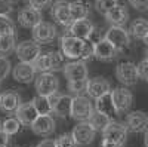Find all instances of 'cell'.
Segmentation results:
<instances>
[{
	"mask_svg": "<svg viewBox=\"0 0 148 147\" xmlns=\"http://www.w3.org/2000/svg\"><path fill=\"white\" fill-rule=\"evenodd\" d=\"M144 42H145V45H147V46H148V37H147V39H145V40H144Z\"/></svg>",
	"mask_w": 148,
	"mask_h": 147,
	"instance_id": "bcb514c9",
	"label": "cell"
},
{
	"mask_svg": "<svg viewBox=\"0 0 148 147\" xmlns=\"http://www.w3.org/2000/svg\"><path fill=\"white\" fill-rule=\"evenodd\" d=\"M12 10H14L12 0H0V15H9Z\"/></svg>",
	"mask_w": 148,
	"mask_h": 147,
	"instance_id": "74e56055",
	"label": "cell"
},
{
	"mask_svg": "<svg viewBox=\"0 0 148 147\" xmlns=\"http://www.w3.org/2000/svg\"><path fill=\"white\" fill-rule=\"evenodd\" d=\"M101 147H121V146H119V144H116V143H111V141H107V140H102Z\"/></svg>",
	"mask_w": 148,
	"mask_h": 147,
	"instance_id": "ee69618b",
	"label": "cell"
},
{
	"mask_svg": "<svg viewBox=\"0 0 148 147\" xmlns=\"http://www.w3.org/2000/svg\"><path fill=\"white\" fill-rule=\"evenodd\" d=\"M88 80H71V82H68V91L74 97L83 95L86 92V89H88Z\"/></svg>",
	"mask_w": 148,
	"mask_h": 147,
	"instance_id": "d6a6232c",
	"label": "cell"
},
{
	"mask_svg": "<svg viewBox=\"0 0 148 147\" xmlns=\"http://www.w3.org/2000/svg\"><path fill=\"white\" fill-rule=\"evenodd\" d=\"M42 21H43L42 19V10L33 8L31 5L22 8L18 14V22L24 28H34Z\"/></svg>",
	"mask_w": 148,
	"mask_h": 147,
	"instance_id": "7c38bea8",
	"label": "cell"
},
{
	"mask_svg": "<svg viewBox=\"0 0 148 147\" xmlns=\"http://www.w3.org/2000/svg\"><path fill=\"white\" fill-rule=\"evenodd\" d=\"M110 91H111V85L104 77H93V79L88 80V89H86V94H88L90 98H93V100L105 95Z\"/></svg>",
	"mask_w": 148,
	"mask_h": 147,
	"instance_id": "ac0fdd59",
	"label": "cell"
},
{
	"mask_svg": "<svg viewBox=\"0 0 148 147\" xmlns=\"http://www.w3.org/2000/svg\"><path fill=\"white\" fill-rule=\"evenodd\" d=\"M68 33L76 36V37H79V39L90 40L92 34L95 33V27L88 18L86 19H77V21L71 22V26L68 27Z\"/></svg>",
	"mask_w": 148,
	"mask_h": 147,
	"instance_id": "9a60e30c",
	"label": "cell"
},
{
	"mask_svg": "<svg viewBox=\"0 0 148 147\" xmlns=\"http://www.w3.org/2000/svg\"><path fill=\"white\" fill-rule=\"evenodd\" d=\"M88 40L79 39L73 34H65L61 37V52L70 59H82Z\"/></svg>",
	"mask_w": 148,
	"mask_h": 147,
	"instance_id": "6da1fadb",
	"label": "cell"
},
{
	"mask_svg": "<svg viewBox=\"0 0 148 147\" xmlns=\"http://www.w3.org/2000/svg\"><path fill=\"white\" fill-rule=\"evenodd\" d=\"M93 113V104L89 101L88 97L77 95L73 97V106H71V117L79 122H88Z\"/></svg>",
	"mask_w": 148,
	"mask_h": 147,
	"instance_id": "7a4b0ae2",
	"label": "cell"
},
{
	"mask_svg": "<svg viewBox=\"0 0 148 147\" xmlns=\"http://www.w3.org/2000/svg\"><path fill=\"white\" fill-rule=\"evenodd\" d=\"M145 144H147V147H148V132H147V135H145Z\"/></svg>",
	"mask_w": 148,
	"mask_h": 147,
	"instance_id": "f6af8a7d",
	"label": "cell"
},
{
	"mask_svg": "<svg viewBox=\"0 0 148 147\" xmlns=\"http://www.w3.org/2000/svg\"><path fill=\"white\" fill-rule=\"evenodd\" d=\"M19 106H21V98L16 92L8 91L0 95V110L2 112H6V113L16 112Z\"/></svg>",
	"mask_w": 148,
	"mask_h": 147,
	"instance_id": "603a6c76",
	"label": "cell"
},
{
	"mask_svg": "<svg viewBox=\"0 0 148 147\" xmlns=\"http://www.w3.org/2000/svg\"><path fill=\"white\" fill-rule=\"evenodd\" d=\"M95 110H98V112H101L107 116H110L111 119H113V116L119 115L117 108L114 106V101H113V95H111V91L107 92L105 95L96 98V103H95Z\"/></svg>",
	"mask_w": 148,
	"mask_h": 147,
	"instance_id": "7402d4cb",
	"label": "cell"
},
{
	"mask_svg": "<svg viewBox=\"0 0 148 147\" xmlns=\"http://www.w3.org/2000/svg\"><path fill=\"white\" fill-rule=\"evenodd\" d=\"M30 2V5L33 6V8H36V9H45L46 6H49L51 5V2L52 0H28Z\"/></svg>",
	"mask_w": 148,
	"mask_h": 147,
	"instance_id": "60d3db41",
	"label": "cell"
},
{
	"mask_svg": "<svg viewBox=\"0 0 148 147\" xmlns=\"http://www.w3.org/2000/svg\"><path fill=\"white\" fill-rule=\"evenodd\" d=\"M76 141L73 138V134H62L56 138V147H76Z\"/></svg>",
	"mask_w": 148,
	"mask_h": 147,
	"instance_id": "d590c367",
	"label": "cell"
},
{
	"mask_svg": "<svg viewBox=\"0 0 148 147\" xmlns=\"http://www.w3.org/2000/svg\"><path fill=\"white\" fill-rule=\"evenodd\" d=\"M10 73V61L6 58V55H0V82Z\"/></svg>",
	"mask_w": 148,
	"mask_h": 147,
	"instance_id": "8d00e7d4",
	"label": "cell"
},
{
	"mask_svg": "<svg viewBox=\"0 0 148 147\" xmlns=\"http://www.w3.org/2000/svg\"><path fill=\"white\" fill-rule=\"evenodd\" d=\"M31 30H33V40H36L39 45H47L53 42L56 37V27L52 22L42 21Z\"/></svg>",
	"mask_w": 148,
	"mask_h": 147,
	"instance_id": "5b68a950",
	"label": "cell"
},
{
	"mask_svg": "<svg viewBox=\"0 0 148 147\" xmlns=\"http://www.w3.org/2000/svg\"><path fill=\"white\" fill-rule=\"evenodd\" d=\"M15 33V22L9 18V15H0V36Z\"/></svg>",
	"mask_w": 148,
	"mask_h": 147,
	"instance_id": "836d02e7",
	"label": "cell"
},
{
	"mask_svg": "<svg viewBox=\"0 0 148 147\" xmlns=\"http://www.w3.org/2000/svg\"><path fill=\"white\" fill-rule=\"evenodd\" d=\"M130 6H133L138 10H147L148 9V0H129Z\"/></svg>",
	"mask_w": 148,
	"mask_h": 147,
	"instance_id": "ab89813d",
	"label": "cell"
},
{
	"mask_svg": "<svg viewBox=\"0 0 148 147\" xmlns=\"http://www.w3.org/2000/svg\"><path fill=\"white\" fill-rule=\"evenodd\" d=\"M111 95H113V101H114V106L117 108L119 115L120 113H126L127 110L132 107L133 95H132V92L127 88H123V86L114 88L113 91H111Z\"/></svg>",
	"mask_w": 148,
	"mask_h": 147,
	"instance_id": "8fae6325",
	"label": "cell"
},
{
	"mask_svg": "<svg viewBox=\"0 0 148 147\" xmlns=\"http://www.w3.org/2000/svg\"><path fill=\"white\" fill-rule=\"evenodd\" d=\"M9 134H6L5 131L0 129V147H8L9 146Z\"/></svg>",
	"mask_w": 148,
	"mask_h": 147,
	"instance_id": "b9f144b4",
	"label": "cell"
},
{
	"mask_svg": "<svg viewBox=\"0 0 148 147\" xmlns=\"http://www.w3.org/2000/svg\"><path fill=\"white\" fill-rule=\"evenodd\" d=\"M0 95H2V94H0Z\"/></svg>",
	"mask_w": 148,
	"mask_h": 147,
	"instance_id": "c3c4849f",
	"label": "cell"
},
{
	"mask_svg": "<svg viewBox=\"0 0 148 147\" xmlns=\"http://www.w3.org/2000/svg\"><path fill=\"white\" fill-rule=\"evenodd\" d=\"M127 131L129 129H127L126 125L111 120V124L102 132V137L107 141H111V143H116L119 146H123V143L126 141V137H127Z\"/></svg>",
	"mask_w": 148,
	"mask_h": 147,
	"instance_id": "9c48e42d",
	"label": "cell"
},
{
	"mask_svg": "<svg viewBox=\"0 0 148 147\" xmlns=\"http://www.w3.org/2000/svg\"><path fill=\"white\" fill-rule=\"evenodd\" d=\"M104 37L110 40L119 51H123L130 43V33L123 26H111V28L105 33Z\"/></svg>",
	"mask_w": 148,
	"mask_h": 147,
	"instance_id": "8992f818",
	"label": "cell"
},
{
	"mask_svg": "<svg viewBox=\"0 0 148 147\" xmlns=\"http://www.w3.org/2000/svg\"><path fill=\"white\" fill-rule=\"evenodd\" d=\"M36 71L37 70L33 63H22V61H19V64L15 66L12 75H14V79L19 83H30L36 77Z\"/></svg>",
	"mask_w": 148,
	"mask_h": 147,
	"instance_id": "e0dca14e",
	"label": "cell"
},
{
	"mask_svg": "<svg viewBox=\"0 0 148 147\" xmlns=\"http://www.w3.org/2000/svg\"><path fill=\"white\" fill-rule=\"evenodd\" d=\"M127 18H129V12L126 6H123V5H117L105 15V19L111 26H125L127 22Z\"/></svg>",
	"mask_w": 148,
	"mask_h": 147,
	"instance_id": "cb8c5ba5",
	"label": "cell"
},
{
	"mask_svg": "<svg viewBox=\"0 0 148 147\" xmlns=\"http://www.w3.org/2000/svg\"><path fill=\"white\" fill-rule=\"evenodd\" d=\"M15 52L18 59L22 63H34L37 57L40 55V45L36 40H25L16 46Z\"/></svg>",
	"mask_w": 148,
	"mask_h": 147,
	"instance_id": "52a82bcc",
	"label": "cell"
},
{
	"mask_svg": "<svg viewBox=\"0 0 148 147\" xmlns=\"http://www.w3.org/2000/svg\"><path fill=\"white\" fill-rule=\"evenodd\" d=\"M64 75L68 82L71 80H88L89 76V70L84 61L80 59H74L71 63H67L64 67Z\"/></svg>",
	"mask_w": 148,
	"mask_h": 147,
	"instance_id": "ba28073f",
	"label": "cell"
},
{
	"mask_svg": "<svg viewBox=\"0 0 148 147\" xmlns=\"http://www.w3.org/2000/svg\"><path fill=\"white\" fill-rule=\"evenodd\" d=\"M22 128V122L18 119V117H8L2 122V125H0V129L5 131L6 134L9 135H15L18 134Z\"/></svg>",
	"mask_w": 148,
	"mask_h": 147,
	"instance_id": "f546056e",
	"label": "cell"
},
{
	"mask_svg": "<svg viewBox=\"0 0 148 147\" xmlns=\"http://www.w3.org/2000/svg\"><path fill=\"white\" fill-rule=\"evenodd\" d=\"M129 33L138 40H145L148 37V21L145 19H135L130 24Z\"/></svg>",
	"mask_w": 148,
	"mask_h": 147,
	"instance_id": "484cf974",
	"label": "cell"
},
{
	"mask_svg": "<svg viewBox=\"0 0 148 147\" xmlns=\"http://www.w3.org/2000/svg\"><path fill=\"white\" fill-rule=\"evenodd\" d=\"M119 52V49L111 43L110 40H107L105 37L104 39H99L93 43V54H95V58L99 59V61H110L116 58Z\"/></svg>",
	"mask_w": 148,
	"mask_h": 147,
	"instance_id": "5bb4252c",
	"label": "cell"
},
{
	"mask_svg": "<svg viewBox=\"0 0 148 147\" xmlns=\"http://www.w3.org/2000/svg\"><path fill=\"white\" fill-rule=\"evenodd\" d=\"M36 147H56V140H51V138L43 140L42 143H39Z\"/></svg>",
	"mask_w": 148,
	"mask_h": 147,
	"instance_id": "7bdbcfd3",
	"label": "cell"
},
{
	"mask_svg": "<svg viewBox=\"0 0 148 147\" xmlns=\"http://www.w3.org/2000/svg\"><path fill=\"white\" fill-rule=\"evenodd\" d=\"M71 134H73V138L77 146H88L93 141L96 131L92 128L89 122H82V124L74 126Z\"/></svg>",
	"mask_w": 148,
	"mask_h": 147,
	"instance_id": "4fadbf2b",
	"label": "cell"
},
{
	"mask_svg": "<svg viewBox=\"0 0 148 147\" xmlns=\"http://www.w3.org/2000/svg\"><path fill=\"white\" fill-rule=\"evenodd\" d=\"M16 117L22 122V125H27V126H31L33 122L37 119L39 116V112L36 110L33 101L31 103H25V104H21L18 107V110L15 112Z\"/></svg>",
	"mask_w": 148,
	"mask_h": 147,
	"instance_id": "44dd1931",
	"label": "cell"
},
{
	"mask_svg": "<svg viewBox=\"0 0 148 147\" xmlns=\"http://www.w3.org/2000/svg\"><path fill=\"white\" fill-rule=\"evenodd\" d=\"M116 76L125 86H133L139 80L138 66L132 61H123L116 67Z\"/></svg>",
	"mask_w": 148,
	"mask_h": 147,
	"instance_id": "3957f363",
	"label": "cell"
},
{
	"mask_svg": "<svg viewBox=\"0 0 148 147\" xmlns=\"http://www.w3.org/2000/svg\"><path fill=\"white\" fill-rule=\"evenodd\" d=\"M126 126L130 132H144L148 129V116L144 112H132L126 116Z\"/></svg>",
	"mask_w": 148,
	"mask_h": 147,
	"instance_id": "d6986e66",
	"label": "cell"
},
{
	"mask_svg": "<svg viewBox=\"0 0 148 147\" xmlns=\"http://www.w3.org/2000/svg\"><path fill=\"white\" fill-rule=\"evenodd\" d=\"M51 54V59H52V70H59L65 67V55L62 52H58V51H52L49 52Z\"/></svg>",
	"mask_w": 148,
	"mask_h": 147,
	"instance_id": "e575fe53",
	"label": "cell"
},
{
	"mask_svg": "<svg viewBox=\"0 0 148 147\" xmlns=\"http://www.w3.org/2000/svg\"><path fill=\"white\" fill-rule=\"evenodd\" d=\"M33 104L36 107V110L39 112V115H51L53 113V107H52V101L51 98L46 95H39L37 94L33 100Z\"/></svg>",
	"mask_w": 148,
	"mask_h": 147,
	"instance_id": "83f0119b",
	"label": "cell"
},
{
	"mask_svg": "<svg viewBox=\"0 0 148 147\" xmlns=\"http://www.w3.org/2000/svg\"><path fill=\"white\" fill-rule=\"evenodd\" d=\"M117 5H119V0H96L95 9H96V12H99L101 15L105 17L108 12L113 8H116Z\"/></svg>",
	"mask_w": 148,
	"mask_h": 147,
	"instance_id": "1f68e13d",
	"label": "cell"
},
{
	"mask_svg": "<svg viewBox=\"0 0 148 147\" xmlns=\"http://www.w3.org/2000/svg\"><path fill=\"white\" fill-rule=\"evenodd\" d=\"M147 58H148V52H147Z\"/></svg>",
	"mask_w": 148,
	"mask_h": 147,
	"instance_id": "7dc6e473",
	"label": "cell"
},
{
	"mask_svg": "<svg viewBox=\"0 0 148 147\" xmlns=\"http://www.w3.org/2000/svg\"><path fill=\"white\" fill-rule=\"evenodd\" d=\"M138 73L141 79H147L148 80V58L142 59L141 63L138 64Z\"/></svg>",
	"mask_w": 148,
	"mask_h": 147,
	"instance_id": "f35d334b",
	"label": "cell"
},
{
	"mask_svg": "<svg viewBox=\"0 0 148 147\" xmlns=\"http://www.w3.org/2000/svg\"><path fill=\"white\" fill-rule=\"evenodd\" d=\"M59 88V82L58 77L51 71H45L40 73L36 79V91L39 95H46V97H51L55 92H58Z\"/></svg>",
	"mask_w": 148,
	"mask_h": 147,
	"instance_id": "277c9868",
	"label": "cell"
},
{
	"mask_svg": "<svg viewBox=\"0 0 148 147\" xmlns=\"http://www.w3.org/2000/svg\"><path fill=\"white\" fill-rule=\"evenodd\" d=\"M70 12H71V18L73 21L77 19H86L89 15V6L82 0H74L70 3Z\"/></svg>",
	"mask_w": 148,
	"mask_h": 147,
	"instance_id": "4316f807",
	"label": "cell"
},
{
	"mask_svg": "<svg viewBox=\"0 0 148 147\" xmlns=\"http://www.w3.org/2000/svg\"><path fill=\"white\" fill-rule=\"evenodd\" d=\"M51 14H52L53 19L58 24H61L62 27H70L71 26L73 18H71V12H70V3H67V2H56L52 6Z\"/></svg>",
	"mask_w": 148,
	"mask_h": 147,
	"instance_id": "ffe728a7",
	"label": "cell"
},
{
	"mask_svg": "<svg viewBox=\"0 0 148 147\" xmlns=\"http://www.w3.org/2000/svg\"><path fill=\"white\" fill-rule=\"evenodd\" d=\"M31 131L37 135L47 137L55 131V119L51 115H39L37 119L33 122Z\"/></svg>",
	"mask_w": 148,
	"mask_h": 147,
	"instance_id": "2e32d148",
	"label": "cell"
},
{
	"mask_svg": "<svg viewBox=\"0 0 148 147\" xmlns=\"http://www.w3.org/2000/svg\"><path fill=\"white\" fill-rule=\"evenodd\" d=\"M34 67L39 73H45V71H51L52 70V59H51V54H40L37 57V59L34 61Z\"/></svg>",
	"mask_w": 148,
	"mask_h": 147,
	"instance_id": "4dcf8cb0",
	"label": "cell"
},
{
	"mask_svg": "<svg viewBox=\"0 0 148 147\" xmlns=\"http://www.w3.org/2000/svg\"><path fill=\"white\" fill-rule=\"evenodd\" d=\"M16 49L15 33L12 34H2L0 36V55H8Z\"/></svg>",
	"mask_w": 148,
	"mask_h": 147,
	"instance_id": "f1b7e54d",
	"label": "cell"
},
{
	"mask_svg": "<svg viewBox=\"0 0 148 147\" xmlns=\"http://www.w3.org/2000/svg\"><path fill=\"white\" fill-rule=\"evenodd\" d=\"M88 122L92 125V128H93L96 132H104V131L107 129V126L111 124V117L96 110V112L92 113V116L89 117Z\"/></svg>",
	"mask_w": 148,
	"mask_h": 147,
	"instance_id": "d4e9b609",
	"label": "cell"
},
{
	"mask_svg": "<svg viewBox=\"0 0 148 147\" xmlns=\"http://www.w3.org/2000/svg\"><path fill=\"white\" fill-rule=\"evenodd\" d=\"M52 101L53 113L59 117H68L71 116V106H73V97L65 95V94H58L55 92L53 95L49 97Z\"/></svg>",
	"mask_w": 148,
	"mask_h": 147,
	"instance_id": "30bf717a",
	"label": "cell"
}]
</instances>
